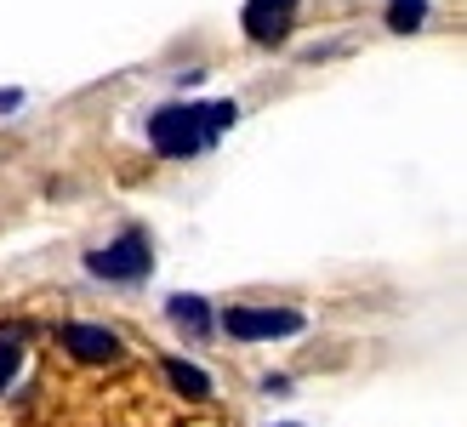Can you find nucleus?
<instances>
[{
	"instance_id": "obj_4",
	"label": "nucleus",
	"mask_w": 467,
	"mask_h": 427,
	"mask_svg": "<svg viewBox=\"0 0 467 427\" xmlns=\"http://www.w3.org/2000/svg\"><path fill=\"white\" fill-rule=\"evenodd\" d=\"M240 23H245V35L256 46H279L291 35V23H296V0H245Z\"/></svg>"
},
{
	"instance_id": "obj_5",
	"label": "nucleus",
	"mask_w": 467,
	"mask_h": 427,
	"mask_svg": "<svg viewBox=\"0 0 467 427\" xmlns=\"http://www.w3.org/2000/svg\"><path fill=\"white\" fill-rule=\"evenodd\" d=\"M63 348L75 353V359H86V365L120 359V337H114V330H103V325H86V319H68V325H63Z\"/></svg>"
},
{
	"instance_id": "obj_7",
	"label": "nucleus",
	"mask_w": 467,
	"mask_h": 427,
	"mask_svg": "<svg viewBox=\"0 0 467 427\" xmlns=\"http://www.w3.org/2000/svg\"><path fill=\"white\" fill-rule=\"evenodd\" d=\"M166 314H171L182 330H194V337H205V330H212V307H205L200 297H171Z\"/></svg>"
},
{
	"instance_id": "obj_6",
	"label": "nucleus",
	"mask_w": 467,
	"mask_h": 427,
	"mask_svg": "<svg viewBox=\"0 0 467 427\" xmlns=\"http://www.w3.org/2000/svg\"><path fill=\"white\" fill-rule=\"evenodd\" d=\"M166 376H171V388H177L182 399H212V376H205L200 365H189V359H166Z\"/></svg>"
},
{
	"instance_id": "obj_2",
	"label": "nucleus",
	"mask_w": 467,
	"mask_h": 427,
	"mask_svg": "<svg viewBox=\"0 0 467 427\" xmlns=\"http://www.w3.org/2000/svg\"><path fill=\"white\" fill-rule=\"evenodd\" d=\"M149 268H154V251H149V240L143 234H120L114 245H103V251H86V274H98V279H114V285H131V279H149Z\"/></svg>"
},
{
	"instance_id": "obj_8",
	"label": "nucleus",
	"mask_w": 467,
	"mask_h": 427,
	"mask_svg": "<svg viewBox=\"0 0 467 427\" xmlns=\"http://www.w3.org/2000/svg\"><path fill=\"white\" fill-rule=\"evenodd\" d=\"M428 23V0H388V29L393 35H410Z\"/></svg>"
},
{
	"instance_id": "obj_3",
	"label": "nucleus",
	"mask_w": 467,
	"mask_h": 427,
	"mask_svg": "<svg viewBox=\"0 0 467 427\" xmlns=\"http://www.w3.org/2000/svg\"><path fill=\"white\" fill-rule=\"evenodd\" d=\"M308 325L296 307H228L223 314V330L234 342H274V337H296Z\"/></svg>"
},
{
	"instance_id": "obj_9",
	"label": "nucleus",
	"mask_w": 467,
	"mask_h": 427,
	"mask_svg": "<svg viewBox=\"0 0 467 427\" xmlns=\"http://www.w3.org/2000/svg\"><path fill=\"white\" fill-rule=\"evenodd\" d=\"M17 359H23V348H17V330H0V388L17 376Z\"/></svg>"
},
{
	"instance_id": "obj_1",
	"label": "nucleus",
	"mask_w": 467,
	"mask_h": 427,
	"mask_svg": "<svg viewBox=\"0 0 467 427\" xmlns=\"http://www.w3.org/2000/svg\"><path fill=\"white\" fill-rule=\"evenodd\" d=\"M234 120H240V109L228 98L223 103H166V109L149 114V142L166 160H194L200 149H212L217 131H228Z\"/></svg>"
},
{
	"instance_id": "obj_10",
	"label": "nucleus",
	"mask_w": 467,
	"mask_h": 427,
	"mask_svg": "<svg viewBox=\"0 0 467 427\" xmlns=\"http://www.w3.org/2000/svg\"><path fill=\"white\" fill-rule=\"evenodd\" d=\"M17 103H23V91H0V114H12Z\"/></svg>"
}]
</instances>
